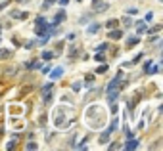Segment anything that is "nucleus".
Instances as JSON below:
<instances>
[{
	"mask_svg": "<svg viewBox=\"0 0 163 151\" xmlns=\"http://www.w3.org/2000/svg\"><path fill=\"white\" fill-rule=\"evenodd\" d=\"M52 86H54V82H46L42 88H40V94H42V98H44V101H50V98H52V94H50V90H52Z\"/></svg>",
	"mask_w": 163,
	"mask_h": 151,
	"instance_id": "f257e3e1",
	"label": "nucleus"
},
{
	"mask_svg": "<svg viewBox=\"0 0 163 151\" xmlns=\"http://www.w3.org/2000/svg\"><path fill=\"white\" fill-rule=\"evenodd\" d=\"M100 27H102V23H98V21L90 23V25L87 27V35H94V33H98V31H100Z\"/></svg>",
	"mask_w": 163,
	"mask_h": 151,
	"instance_id": "f03ea898",
	"label": "nucleus"
},
{
	"mask_svg": "<svg viewBox=\"0 0 163 151\" xmlns=\"http://www.w3.org/2000/svg\"><path fill=\"white\" fill-rule=\"evenodd\" d=\"M65 21V12L63 10H58V14L54 15V25H60V23Z\"/></svg>",
	"mask_w": 163,
	"mask_h": 151,
	"instance_id": "7ed1b4c3",
	"label": "nucleus"
},
{
	"mask_svg": "<svg viewBox=\"0 0 163 151\" xmlns=\"http://www.w3.org/2000/svg\"><path fill=\"white\" fill-rule=\"evenodd\" d=\"M10 15H12L14 19H27V17H29V14H27V12H17V10H14Z\"/></svg>",
	"mask_w": 163,
	"mask_h": 151,
	"instance_id": "20e7f679",
	"label": "nucleus"
},
{
	"mask_svg": "<svg viewBox=\"0 0 163 151\" xmlns=\"http://www.w3.org/2000/svg\"><path fill=\"white\" fill-rule=\"evenodd\" d=\"M50 77H52L54 80L62 79V77H63V69H62V67H58V69H54V71H50Z\"/></svg>",
	"mask_w": 163,
	"mask_h": 151,
	"instance_id": "39448f33",
	"label": "nucleus"
},
{
	"mask_svg": "<svg viewBox=\"0 0 163 151\" xmlns=\"http://www.w3.org/2000/svg\"><path fill=\"white\" fill-rule=\"evenodd\" d=\"M159 71H161V69H159V65H154V63H152V65H150V67L146 69L144 73H146V75H156V73H159Z\"/></svg>",
	"mask_w": 163,
	"mask_h": 151,
	"instance_id": "423d86ee",
	"label": "nucleus"
},
{
	"mask_svg": "<svg viewBox=\"0 0 163 151\" xmlns=\"http://www.w3.org/2000/svg\"><path fill=\"white\" fill-rule=\"evenodd\" d=\"M109 38H111V40H119L121 38V36H123V31H119V29H117V31H109Z\"/></svg>",
	"mask_w": 163,
	"mask_h": 151,
	"instance_id": "0eeeda50",
	"label": "nucleus"
},
{
	"mask_svg": "<svg viewBox=\"0 0 163 151\" xmlns=\"http://www.w3.org/2000/svg\"><path fill=\"white\" fill-rule=\"evenodd\" d=\"M25 67L27 69H40V67H42V63H40V61H27Z\"/></svg>",
	"mask_w": 163,
	"mask_h": 151,
	"instance_id": "6e6552de",
	"label": "nucleus"
},
{
	"mask_svg": "<svg viewBox=\"0 0 163 151\" xmlns=\"http://www.w3.org/2000/svg\"><path fill=\"white\" fill-rule=\"evenodd\" d=\"M117 126H119V119H117V117H115V119L111 121V124H109L108 132H109V134H111V132H115V130H117Z\"/></svg>",
	"mask_w": 163,
	"mask_h": 151,
	"instance_id": "1a4fd4ad",
	"label": "nucleus"
},
{
	"mask_svg": "<svg viewBox=\"0 0 163 151\" xmlns=\"http://www.w3.org/2000/svg\"><path fill=\"white\" fill-rule=\"evenodd\" d=\"M138 147V140H129L125 144V149H136Z\"/></svg>",
	"mask_w": 163,
	"mask_h": 151,
	"instance_id": "9d476101",
	"label": "nucleus"
},
{
	"mask_svg": "<svg viewBox=\"0 0 163 151\" xmlns=\"http://www.w3.org/2000/svg\"><path fill=\"white\" fill-rule=\"evenodd\" d=\"M94 6H96V12H106V10H108V4H106V2H94Z\"/></svg>",
	"mask_w": 163,
	"mask_h": 151,
	"instance_id": "9b49d317",
	"label": "nucleus"
},
{
	"mask_svg": "<svg viewBox=\"0 0 163 151\" xmlns=\"http://www.w3.org/2000/svg\"><path fill=\"white\" fill-rule=\"evenodd\" d=\"M106 71H108V65H106V63H102V65H98V67H96L98 75H102V73H106Z\"/></svg>",
	"mask_w": 163,
	"mask_h": 151,
	"instance_id": "f8f14e48",
	"label": "nucleus"
},
{
	"mask_svg": "<svg viewBox=\"0 0 163 151\" xmlns=\"http://www.w3.org/2000/svg\"><path fill=\"white\" fill-rule=\"evenodd\" d=\"M106 27H108V29H115L117 27V19H109V21L106 23Z\"/></svg>",
	"mask_w": 163,
	"mask_h": 151,
	"instance_id": "ddd939ff",
	"label": "nucleus"
},
{
	"mask_svg": "<svg viewBox=\"0 0 163 151\" xmlns=\"http://www.w3.org/2000/svg\"><path fill=\"white\" fill-rule=\"evenodd\" d=\"M52 58H54V52H42V59H52Z\"/></svg>",
	"mask_w": 163,
	"mask_h": 151,
	"instance_id": "4468645a",
	"label": "nucleus"
},
{
	"mask_svg": "<svg viewBox=\"0 0 163 151\" xmlns=\"http://www.w3.org/2000/svg\"><path fill=\"white\" fill-rule=\"evenodd\" d=\"M54 2H56V0H44V4H42V10H48V8H50Z\"/></svg>",
	"mask_w": 163,
	"mask_h": 151,
	"instance_id": "2eb2a0df",
	"label": "nucleus"
},
{
	"mask_svg": "<svg viewBox=\"0 0 163 151\" xmlns=\"http://www.w3.org/2000/svg\"><path fill=\"white\" fill-rule=\"evenodd\" d=\"M25 147H27V149H31V151H35V149H39V145H36L35 142H29V144H27Z\"/></svg>",
	"mask_w": 163,
	"mask_h": 151,
	"instance_id": "dca6fc26",
	"label": "nucleus"
},
{
	"mask_svg": "<svg viewBox=\"0 0 163 151\" xmlns=\"http://www.w3.org/2000/svg\"><path fill=\"white\" fill-rule=\"evenodd\" d=\"M0 52H2V54H0V58H4V59H6L8 56H12V52H10V50H0Z\"/></svg>",
	"mask_w": 163,
	"mask_h": 151,
	"instance_id": "f3484780",
	"label": "nucleus"
},
{
	"mask_svg": "<svg viewBox=\"0 0 163 151\" xmlns=\"http://www.w3.org/2000/svg\"><path fill=\"white\" fill-rule=\"evenodd\" d=\"M33 46H35V40H29V42H27V44H25V48H27V50H31V48H33Z\"/></svg>",
	"mask_w": 163,
	"mask_h": 151,
	"instance_id": "a211bd4d",
	"label": "nucleus"
},
{
	"mask_svg": "<svg viewBox=\"0 0 163 151\" xmlns=\"http://www.w3.org/2000/svg\"><path fill=\"white\" fill-rule=\"evenodd\" d=\"M14 147H15V140H12V142H10V144H8V145H6V149H14Z\"/></svg>",
	"mask_w": 163,
	"mask_h": 151,
	"instance_id": "6ab92c4d",
	"label": "nucleus"
},
{
	"mask_svg": "<svg viewBox=\"0 0 163 151\" xmlns=\"http://www.w3.org/2000/svg\"><path fill=\"white\" fill-rule=\"evenodd\" d=\"M134 44H138V38H129V46H134Z\"/></svg>",
	"mask_w": 163,
	"mask_h": 151,
	"instance_id": "aec40b11",
	"label": "nucleus"
},
{
	"mask_svg": "<svg viewBox=\"0 0 163 151\" xmlns=\"http://www.w3.org/2000/svg\"><path fill=\"white\" fill-rule=\"evenodd\" d=\"M94 59H96V61H104V56H102V54H100V52H98V54L94 56Z\"/></svg>",
	"mask_w": 163,
	"mask_h": 151,
	"instance_id": "412c9836",
	"label": "nucleus"
},
{
	"mask_svg": "<svg viewBox=\"0 0 163 151\" xmlns=\"http://www.w3.org/2000/svg\"><path fill=\"white\" fill-rule=\"evenodd\" d=\"M154 17V14H152V12H148V14H146V19H144V21H148L150 23V19H152Z\"/></svg>",
	"mask_w": 163,
	"mask_h": 151,
	"instance_id": "4be33fe9",
	"label": "nucleus"
},
{
	"mask_svg": "<svg viewBox=\"0 0 163 151\" xmlns=\"http://www.w3.org/2000/svg\"><path fill=\"white\" fill-rule=\"evenodd\" d=\"M106 48H108V44H100V46H98L96 50H98V52H102V50H106Z\"/></svg>",
	"mask_w": 163,
	"mask_h": 151,
	"instance_id": "5701e85b",
	"label": "nucleus"
},
{
	"mask_svg": "<svg viewBox=\"0 0 163 151\" xmlns=\"http://www.w3.org/2000/svg\"><path fill=\"white\" fill-rule=\"evenodd\" d=\"M136 12H138L136 8H129V10H127V14H132V15H134V14H136Z\"/></svg>",
	"mask_w": 163,
	"mask_h": 151,
	"instance_id": "b1692460",
	"label": "nucleus"
},
{
	"mask_svg": "<svg viewBox=\"0 0 163 151\" xmlns=\"http://www.w3.org/2000/svg\"><path fill=\"white\" fill-rule=\"evenodd\" d=\"M73 90H75V92H77V90H81V84H79V82H75V84H73Z\"/></svg>",
	"mask_w": 163,
	"mask_h": 151,
	"instance_id": "393cba45",
	"label": "nucleus"
},
{
	"mask_svg": "<svg viewBox=\"0 0 163 151\" xmlns=\"http://www.w3.org/2000/svg\"><path fill=\"white\" fill-rule=\"evenodd\" d=\"M42 73H44V75H48V73H50V67H44V65H42Z\"/></svg>",
	"mask_w": 163,
	"mask_h": 151,
	"instance_id": "a878e982",
	"label": "nucleus"
},
{
	"mask_svg": "<svg viewBox=\"0 0 163 151\" xmlns=\"http://www.w3.org/2000/svg\"><path fill=\"white\" fill-rule=\"evenodd\" d=\"M58 4H62V6H65V4H69V0H58Z\"/></svg>",
	"mask_w": 163,
	"mask_h": 151,
	"instance_id": "bb28decb",
	"label": "nucleus"
},
{
	"mask_svg": "<svg viewBox=\"0 0 163 151\" xmlns=\"http://www.w3.org/2000/svg\"><path fill=\"white\" fill-rule=\"evenodd\" d=\"M92 2H98V0H92Z\"/></svg>",
	"mask_w": 163,
	"mask_h": 151,
	"instance_id": "cd10ccee",
	"label": "nucleus"
}]
</instances>
